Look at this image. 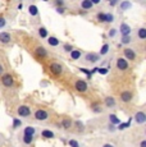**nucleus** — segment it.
<instances>
[{
  "label": "nucleus",
  "mask_w": 146,
  "mask_h": 147,
  "mask_svg": "<svg viewBox=\"0 0 146 147\" xmlns=\"http://www.w3.org/2000/svg\"><path fill=\"white\" fill-rule=\"evenodd\" d=\"M21 125H22L21 119H18V118H14V119H13V123H12V128L13 129H17V128H19Z\"/></svg>",
  "instance_id": "nucleus-33"
},
{
  "label": "nucleus",
  "mask_w": 146,
  "mask_h": 147,
  "mask_svg": "<svg viewBox=\"0 0 146 147\" xmlns=\"http://www.w3.org/2000/svg\"><path fill=\"white\" fill-rule=\"evenodd\" d=\"M73 124H74V128L77 129L78 133H83V132H85V124H83L81 120H74Z\"/></svg>",
  "instance_id": "nucleus-26"
},
{
  "label": "nucleus",
  "mask_w": 146,
  "mask_h": 147,
  "mask_svg": "<svg viewBox=\"0 0 146 147\" xmlns=\"http://www.w3.org/2000/svg\"><path fill=\"white\" fill-rule=\"evenodd\" d=\"M101 147H114V145H112V143H104Z\"/></svg>",
  "instance_id": "nucleus-46"
},
{
  "label": "nucleus",
  "mask_w": 146,
  "mask_h": 147,
  "mask_svg": "<svg viewBox=\"0 0 146 147\" xmlns=\"http://www.w3.org/2000/svg\"><path fill=\"white\" fill-rule=\"evenodd\" d=\"M96 19L100 23H105V12H99L96 14Z\"/></svg>",
  "instance_id": "nucleus-31"
},
{
  "label": "nucleus",
  "mask_w": 146,
  "mask_h": 147,
  "mask_svg": "<svg viewBox=\"0 0 146 147\" xmlns=\"http://www.w3.org/2000/svg\"><path fill=\"white\" fill-rule=\"evenodd\" d=\"M16 83L14 81V77H13L12 74H9V73H4L3 76H0V84L4 87H7V88H10V87H13Z\"/></svg>",
  "instance_id": "nucleus-1"
},
{
  "label": "nucleus",
  "mask_w": 146,
  "mask_h": 147,
  "mask_svg": "<svg viewBox=\"0 0 146 147\" xmlns=\"http://www.w3.org/2000/svg\"><path fill=\"white\" fill-rule=\"evenodd\" d=\"M104 105H105V107H108V109H116L117 107L116 97H113V96H105V98H104Z\"/></svg>",
  "instance_id": "nucleus-12"
},
{
  "label": "nucleus",
  "mask_w": 146,
  "mask_h": 147,
  "mask_svg": "<svg viewBox=\"0 0 146 147\" xmlns=\"http://www.w3.org/2000/svg\"><path fill=\"white\" fill-rule=\"evenodd\" d=\"M137 38L139 40H145L146 38V28L145 27H140L137 30Z\"/></svg>",
  "instance_id": "nucleus-27"
},
{
  "label": "nucleus",
  "mask_w": 146,
  "mask_h": 147,
  "mask_svg": "<svg viewBox=\"0 0 146 147\" xmlns=\"http://www.w3.org/2000/svg\"><path fill=\"white\" fill-rule=\"evenodd\" d=\"M35 134H36V128L35 127H26V128L23 129V136H27V137H35Z\"/></svg>",
  "instance_id": "nucleus-19"
},
{
  "label": "nucleus",
  "mask_w": 146,
  "mask_h": 147,
  "mask_svg": "<svg viewBox=\"0 0 146 147\" xmlns=\"http://www.w3.org/2000/svg\"><path fill=\"white\" fill-rule=\"evenodd\" d=\"M131 26L127 23H120L119 28H118V33H120L122 36H130L131 35Z\"/></svg>",
  "instance_id": "nucleus-14"
},
{
  "label": "nucleus",
  "mask_w": 146,
  "mask_h": 147,
  "mask_svg": "<svg viewBox=\"0 0 146 147\" xmlns=\"http://www.w3.org/2000/svg\"><path fill=\"white\" fill-rule=\"evenodd\" d=\"M46 40H47V45H49V46L57 47V46L60 45V40H59L58 37H55V36H49Z\"/></svg>",
  "instance_id": "nucleus-16"
},
{
  "label": "nucleus",
  "mask_w": 146,
  "mask_h": 147,
  "mask_svg": "<svg viewBox=\"0 0 146 147\" xmlns=\"http://www.w3.org/2000/svg\"><path fill=\"white\" fill-rule=\"evenodd\" d=\"M55 10H57L58 14H64L67 9H66V7H62V8H55Z\"/></svg>",
  "instance_id": "nucleus-42"
},
{
  "label": "nucleus",
  "mask_w": 146,
  "mask_h": 147,
  "mask_svg": "<svg viewBox=\"0 0 146 147\" xmlns=\"http://www.w3.org/2000/svg\"><path fill=\"white\" fill-rule=\"evenodd\" d=\"M131 42H132L131 36H122L120 37V44L122 45H130Z\"/></svg>",
  "instance_id": "nucleus-29"
},
{
  "label": "nucleus",
  "mask_w": 146,
  "mask_h": 147,
  "mask_svg": "<svg viewBox=\"0 0 146 147\" xmlns=\"http://www.w3.org/2000/svg\"><path fill=\"white\" fill-rule=\"evenodd\" d=\"M41 137L45 138V140H53V138H55V133L50 129H43L41 131Z\"/></svg>",
  "instance_id": "nucleus-18"
},
{
  "label": "nucleus",
  "mask_w": 146,
  "mask_h": 147,
  "mask_svg": "<svg viewBox=\"0 0 146 147\" xmlns=\"http://www.w3.org/2000/svg\"><path fill=\"white\" fill-rule=\"evenodd\" d=\"M28 13H30V16L31 17H39V8L36 7L35 4H30L28 5Z\"/></svg>",
  "instance_id": "nucleus-25"
},
{
  "label": "nucleus",
  "mask_w": 146,
  "mask_h": 147,
  "mask_svg": "<svg viewBox=\"0 0 146 147\" xmlns=\"http://www.w3.org/2000/svg\"><path fill=\"white\" fill-rule=\"evenodd\" d=\"M117 35H118V28H116V27H112L110 30H109V32H108V36H109L110 38H114Z\"/></svg>",
  "instance_id": "nucleus-32"
},
{
  "label": "nucleus",
  "mask_w": 146,
  "mask_h": 147,
  "mask_svg": "<svg viewBox=\"0 0 146 147\" xmlns=\"http://www.w3.org/2000/svg\"><path fill=\"white\" fill-rule=\"evenodd\" d=\"M109 49H110V45H109L108 42H106V44H104L103 46H101V49H100L99 55H100V56H105V55H108Z\"/></svg>",
  "instance_id": "nucleus-28"
},
{
  "label": "nucleus",
  "mask_w": 146,
  "mask_h": 147,
  "mask_svg": "<svg viewBox=\"0 0 146 147\" xmlns=\"http://www.w3.org/2000/svg\"><path fill=\"white\" fill-rule=\"evenodd\" d=\"M4 72H5V68H4V65H3V64H0V76L4 74Z\"/></svg>",
  "instance_id": "nucleus-43"
},
{
  "label": "nucleus",
  "mask_w": 146,
  "mask_h": 147,
  "mask_svg": "<svg viewBox=\"0 0 146 147\" xmlns=\"http://www.w3.org/2000/svg\"><path fill=\"white\" fill-rule=\"evenodd\" d=\"M123 58H124L126 60H127L128 63H130V61L136 60L137 54H136V51H135L133 49H130V47H126V49L123 50Z\"/></svg>",
  "instance_id": "nucleus-8"
},
{
  "label": "nucleus",
  "mask_w": 146,
  "mask_h": 147,
  "mask_svg": "<svg viewBox=\"0 0 146 147\" xmlns=\"http://www.w3.org/2000/svg\"><path fill=\"white\" fill-rule=\"evenodd\" d=\"M49 72L53 76H60L63 73V65L60 63H58V61H53L49 65Z\"/></svg>",
  "instance_id": "nucleus-5"
},
{
  "label": "nucleus",
  "mask_w": 146,
  "mask_h": 147,
  "mask_svg": "<svg viewBox=\"0 0 146 147\" xmlns=\"http://www.w3.org/2000/svg\"><path fill=\"white\" fill-rule=\"evenodd\" d=\"M132 98H133V94H132V91H130V90H126V91H123L120 94V101L124 104L131 102Z\"/></svg>",
  "instance_id": "nucleus-13"
},
{
  "label": "nucleus",
  "mask_w": 146,
  "mask_h": 147,
  "mask_svg": "<svg viewBox=\"0 0 146 147\" xmlns=\"http://www.w3.org/2000/svg\"><path fill=\"white\" fill-rule=\"evenodd\" d=\"M74 88L77 92H80V94H85V92H87L89 90V83L86 80H77L74 83Z\"/></svg>",
  "instance_id": "nucleus-4"
},
{
  "label": "nucleus",
  "mask_w": 146,
  "mask_h": 147,
  "mask_svg": "<svg viewBox=\"0 0 146 147\" xmlns=\"http://www.w3.org/2000/svg\"><path fill=\"white\" fill-rule=\"evenodd\" d=\"M17 114H18V117L22 118V119H27V118H30L31 115H32V110L27 105H19L18 109H17Z\"/></svg>",
  "instance_id": "nucleus-2"
},
{
  "label": "nucleus",
  "mask_w": 146,
  "mask_h": 147,
  "mask_svg": "<svg viewBox=\"0 0 146 147\" xmlns=\"http://www.w3.org/2000/svg\"><path fill=\"white\" fill-rule=\"evenodd\" d=\"M130 68V63L126 60L124 58H118L117 59V69L120 70V72H126Z\"/></svg>",
  "instance_id": "nucleus-11"
},
{
  "label": "nucleus",
  "mask_w": 146,
  "mask_h": 147,
  "mask_svg": "<svg viewBox=\"0 0 146 147\" xmlns=\"http://www.w3.org/2000/svg\"><path fill=\"white\" fill-rule=\"evenodd\" d=\"M7 24H8L7 19H5L4 17H1V16H0V30H3V28H5V27H7Z\"/></svg>",
  "instance_id": "nucleus-37"
},
{
  "label": "nucleus",
  "mask_w": 146,
  "mask_h": 147,
  "mask_svg": "<svg viewBox=\"0 0 146 147\" xmlns=\"http://www.w3.org/2000/svg\"><path fill=\"white\" fill-rule=\"evenodd\" d=\"M12 41H13V38H12V35H10L9 32H7V31H1V32H0V44L10 45Z\"/></svg>",
  "instance_id": "nucleus-9"
},
{
  "label": "nucleus",
  "mask_w": 146,
  "mask_h": 147,
  "mask_svg": "<svg viewBox=\"0 0 146 147\" xmlns=\"http://www.w3.org/2000/svg\"><path fill=\"white\" fill-rule=\"evenodd\" d=\"M133 120L137 125H144L146 123V115H145V111L144 110H139V111L135 113L133 115Z\"/></svg>",
  "instance_id": "nucleus-7"
},
{
  "label": "nucleus",
  "mask_w": 146,
  "mask_h": 147,
  "mask_svg": "<svg viewBox=\"0 0 146 147\" xmlns=\"http://www.w3.org/2000/svg\"><path fill=\"white\" fill-rule=\"evenodd\" d=\"M118 4H119V9H120V12H126V10H130L131 8H132V3H131V1H128V0L120 1V3H118Z\"/></svg>",
  "instance_id": "nucleus-21"
},
{
  "label": "nucleus",
  "mask_w": 146,
  "mask_h": 147,
  "mask_svg": "<svg viewBox=\"0 0 146 147\" xmlns=\"http://www.w3.org/2000/svg\"><path fill=\"white\" fill-rule=\"evenodd\" d=\"M72 125H73V120L71 119V118H68V117L62 118V120H60V127H62L63 129L68 131V129L72 128Z\"/></svg>",
  "instance_id": "nucleus-15"
},
{
  "label": "nucleus",
  "mask_w": 146,
  "mask_h": 147,
  "mask_svg": "<svg viewBox=\"0 0 146 147\" xmlns=\"http://www.w3.org/2000/svg\"><path fill=\"white\" fill-rule=\"evenodd\" d=\"M22 142L24 143V145H31V143L33 142V138L32 137H27V136H23V137H22Z\"/></svg>",
  "instance_id": "nucleus-34"
},
{
  "label": "nucleus",
  "mask_w": 146,
  "mask_h": 147,
  "mask_svg": "<svg viewBox=\"0 0 146 147\" xmlns=\"http://www.w3.org/2000/svg\"><path fill=\"white\" fill-rule=\"evenodd\" d=\"M114 19H116V17L113 13H105V23H112V22H114Z\"/></svg>",
  "instance_id": "nucleus-30"
},
{
  "label": "nucleus",
  "mask_w": 146,
  "mask_h": 147,
  "mask_svg": "<svg viewBox=\"0 0 146 147\" xmlns=\"http://www.w3.org/2000/svg\"><path fill=\"white\" fill-rule=\"evenodd\" d=\"M108 68H99L97 69V73H100V74H103V76H105V74H108Z\"/></svg>",
  "instance_id": "nucleus-40"
},
{
  "label": "nucleus",
  "mask_w": 146,
  "mask_h": 147,
  "mask_svg": "<svg viewBox=\"0 0 146 147\" xmlns=\"http://www.w3.org/2000/svg\"><path fill=\"white\" fill-rule=\"evenodd\" d=\"M80 7L82 10H91L92 8H94V5H92L91 0H82V1L80 3Z\"/></svg>",
  "instance_id": "nucleus-20"
},
{
  "label": "nucleus",
  "mask_w": 146,
  "mask_h": 147,
  "mask_svg": "<svg viewBox=\"0 0 146 147\" xmlns=\"http://www.w3.org/2000/svg\"><path fill=\"white\" fill-rule=\"evenodd\" d=\"M131 125V120H128L127 123L126 124H123V123H120L119 125H118V129H119V131H123V129H126V128H128V127Z\"/></svg>",
  "instance_id": "nucleus-38"
},
{
  "label": "nucleus",
  "mask_w": 146,
  "mask_h": 147,
  "mask_svg": "<svg viewBox=\"0 0 146 147\" xmlns=\"http://www.w3.org/2000/svg\"><path fill=\"white\" fill-rule=\"evenodd\" d=\"M68 145L71 147H80V143H78V141H76V140H69Z\"/></svg>",
  "instance_id": "nucleus-39"
},
{
  "label": "nucleus",
  "mask_w": 146,
  "mask_h": 147,
  "mask_svg": "<svg viewBox=\"0 0 146 147\" xmlns=\"http://www.w3.org/2000/svg\"><path fill=\"white\" fill-rule=\"evenodd\" d=\"M80 70H81V72H83V73H85V74L86 76H87V78H91V72H90V70L89 69H86V68H80Z\"/></svg>",
  "instance_id": "nucleus-41"
},
{
  "label": "nucleus",
  "mask_w": 146,
  "mask_h": 147,
  "mask_svg": "<svg viewBox=\"0 0 146 147\" xmlns=\"http://www.w3.org/2000/svg\"><path fill=\"white\" fill-rule=\"evenodd\" d=\"M73 49H74V47H73L71 44H64V45H63V50H64V53H68V54H69Z\"/></svg>",
  "instance_id": "nucleus-35"
},
{
  "label": "nucleus",
  "mask_w": 146,
  "mask_h": 147,
  "mask_svg": "<svg viewBox=\"0 0 146 147\" xmlns=\"http://www.w3.org/2000/svg\"><path fill=\"white\" fill-rule=\"evenodd\" d=\"M109 5H110V7H116V5H118V1L117 0H112V1L109 3Z\"/></svg>",
  "instance_id": "nucleus-44"
},
{
  "label": "nucleus",
  "mask_w": 146,
  "mask_h": 147,
  "mask_svg": "<svg viewBox=\"0 0 146 147\" xmlns=\"http://www.w3.org/2000/svg\"><path fill=\"white\" fill-rule=\"evenodd\" d=\"M53 4H54V7H55V8H62V7H66V3H64L63 0H55V1L53 3Z\"/></svg>",
  "instance_id": "nucleus-36"
},
{
  "label": "nucleus",
  "mask_w": 146,
  "mask_h": 147,
  "mask_svg": "<svg viewBox=\"0 0 146 147\" xmlns=\"http://www.w3.org/2000/svg\"><path fill=\"white\" fill-rule=\"evenodd\" d=\"M37 33H39V36H40V38H47L49 37V31H47V28L44 27V26L39 27Z\"/></svg>",
  "instance_id": "nucleus-23"
},
{
  "label": "nucleus",
  "mask_w": 146,
  "mask_h": 147,
  "mask_svg": "<svg viewBox=\"0 0 146 147\" xmlns=\"http://www.w3.org/2000/svg\"><path fill=\"white\" fill-rule=\"evenodd\" d=\"M33 117H35L36 120L39 121H45L49 119V113H47V110L45 109H37L35 110V113H33Z\"/></svg>",
  "instance_id": "nucleus-6"
},
{
  "label": "nucleus",
  "mask_w": 146,
  "mask_h": 147,
  "mask_svg": "<svg viewBox=\"0 0 146 147\" xmlns=\"http://www.w3.org/2000/svg\"><path fill=\"white\" fill-rule=\"evenodd\" d=\"M69 56H71L72 60H78V59L82 58V50L80 49H73L71 53H69Z\"/></svg>",
  "instance_id": "nucleus-17"
},
{
  "label": "nucleus",
  "mask_w": 146,
  "mask_h": 147,
  "mask_svg": "<svg viewBox=\"0 0 146 147\" xmlns=\"http://www.w3.org/2000/svg\"><path fill=\"white\" fill-rule=\"evenodd\" d=\"M33 54H35L39 59H46L47 56H49V51H47V49L44 46H37L35 49V51H33Z\"/></svg>",
  "instance_id": "nucleus-10"
},
{
  "label": "nucleus",
  "mask_w": 146,
  "mask_h": 147,
  "mask_svg": "<svg viewBox=\"0 0 146 147\" xmlns=\"http://www.w3.org/2000/svg\"><path fill=\"white\" fill-rule=\"evenodd\" d=\"M100 58H101V56L99 55V53L89 51V53L85 54L83 60H85L87 64H95V63H97V61H100Z\"/></svg>",
  "instance_id": "nucleus-3"
},
{
  "label": "nucleus",
  "mask_w": 146,
  "mask_h": 147,
  "mask_svg": "<svg viewBox=\"0 0 146 147\" xmlns=\"http://www.w3.org/2000/svg\"><path fill=\"white\" fill-rule=\"evenodd\" d=\"M122 123L120 121V119L117 117V115H114V114H109V124H112V125H119V124Z\"/></svg>",
  "instance_id": "nucleus-24"
},
{
  "label": "nucleus",
  "mask_w": 146,
  "mask_h": 147,
  "mask_svg": "<svg viewBox=\"0 0 146 147\" xmlns=\"http://www.w3.org/2000/svg\"><path fill=\"white\" fill-rule=\"evenodd\" d=\"M91 111L94 113V114H101L103 113V106L100 105L99 102H94V104H91Z\"/></svg>",
  "instance_id": "nucleus-22"
},
{
  "label": "nucleus",
  "mask_w": 146,
  "mask_h": 147,
  "mask_svg": "<svg viewBox=\"0 0 146 147\" xmlns=\"http://www.w3.org/2000/svg\"><path fill=\"white\" fill-rule=\"evenodd\" d=\"M140 147H146V140H142L140 142Z\"/></svg>",
  "instance_id": "nucleus-45"
}]
</instances>
